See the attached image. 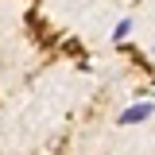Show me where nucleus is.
<instances>
[{
	"label": "nucleus",
	"mask_w": 155,
	"mask_h": 155,
	"mask_svg": "<svg viewBox=\"0 0 155 155\" xmlns=\"http://www.w3.org/2000/svg\"><path fill=\"white\" fill-rule=\"evenodd\" d=\"M151 113H155V105H151V101L132 105V109H124V113H120V124H140V120H147Z\"/></svg>",
	"instance_id": "nucleus-1"
},
{
	"label": "nucleus",
	"mask_w": 155,
	"mask_h": 155,
	"mask_svg": "<svg viewBox=\"0 0 155 155\" xmlns=\"http://www.w3.org/2000/svg\"><path fill=\"white\" fill-rule=\"evenodd\" d=\"M128 31H132V19H120V23H116V31H113V39L120 43V39H128Z\"/></svg>",
	"instance_id": "nucleus-2"
}]
</instances>
